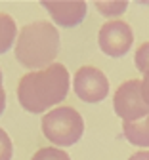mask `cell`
Here are the masks:
<instances>
[{"label": "cell", "mask_w": 149, "mask_h": 160, "mask_svg": "<svg viewBox=\"0 0 149 160\" xmlns=\"http://www.w3.org/2000/svg\"><path fill=\"white\" fill-rule=\"evenodd\" d=\"M69 72L61 63H52L42 71H31L17 84L19 105L27 112L40 114L61 103L69 93Z\"/></svg>", "instance_id": "6da1fadb"}, {"label": "cell", "mask_w": 149, "mask_h": 160, "mask_svg": "<svg viewBox=\"0 0 149 160\" xmlns=\"http://www.w3.org/2000/svg\"><path fill=\"white\" fill-rule=\"evenodd\" d=\"M59 53V32L50 21H35L21 27L15 40V59L27 69L42 71Z\"/></svg>", "instance_id": "7a4b0ae2"}, {"label": "cell", "mask_w": 149, "mask_h": 160, "mask_svg": "<svg viewBox=\"0 0 149 160\" xmlns=\"http://www.w3.org/2000/svg\"><path fill=\"white\" fill-rule=\"evenodd\" d=\"M44 137L56 147H71L84 133V120L73 107H56L42 116Z\"/></svg>", "instance_id": "3957f363"}, {"label": "cell", "mask_w": 149, "mask_h": 160, "mask_svg": "<svg viewBox=\"0 0 149 160\" xmlns=\"http://www.w3.org/2000/svg\"><path fill=\"white\" fill-rule=\"evenodd\" d=\"M113 107L122 122H136L149 114V107L141 97V80H126L122 82L113 97Z\"/></svg>", "instance_id": "277c9868"}, {"label": "cell", "mask_w": 149, "mask_h": 160, "mask_svg": "<svg viewBox=\"0 0 149 160\" xmlns=\"http://www.w3.org/2000/svg\"><path fill=\"white\" fill-rule=\"evenodd\" d=\"M75 93L86 103H99L109 93V80L99 69L84 65L77 71L75 82H73Z\"/></svg>", "instance_id": "5b68a950"}, {"label": "cell", "mask_w": 149, "mask_h": 160, "mask_svg": "<svg viewBox=\"0 0 149 160\" xmlns=\"http://www.w3.org/2000/svg\"><path fill=\"white\" fill-rule=\"evenodd\" d=\"M98 42H99V50L105 55L122 57L124 53H128V50L134 42L132 27L126 21H107L99 29Z\"/></svg>", "instance_id": "8992f818"}, {"label": "cell", "mask_w": 149, "mask_h": 160, "mask_svg": "<svg viewBox=\"0 0 149 160\" xmlns=\"http://www.w3.org/2000/svg\"><path fill=\"white\" fill-rule=\"evenodd\" d=\"M42 6L48 10L54 23L61 27H77L86 17V2H82V0H67V2L65 0H61V2L44 0Z\"/></svg>", "instance_id": "52a82bcc"}, {"label": "cell", "mask_w": 149, "mask_h": 160, "mask_svg": "<svg viewBox=\"0 0 149 160\" xmlns=\"http://www.w3.org/2000/svg\"><path fill=\"white\" fill-rule=\"evenodd\" d=\"M122 133L128 143L136 147H149V114L136 122H122Z\"/></svg>", "instance_id": "ba28073f"}, {"label": "cell", "mask_w": 149, "mask_h": 160, "mask_svg": "<svg viewBox=\"0 0 149 160\" xmlns=\"http://www.w3.org/2000/svg\"><path fill=\"white\" fill-rule=\"evenodd\" d=\"M15 36H17L15 21H13L8 13L0 12V53H6L12 48Z\"/></svg>", "instance_id": "9c48e42d"}, {"label": "cell", "mask_w": 149, "mask_h": 160, "mask_svg": "<svg viewBox=\"0 0 149 160\" xmlns=\"http://www.w3.org/2000/svg\"><path fill=\"white\" fill-rule=\"evenodd\" d=\"M31 160H71V156L56 147H44V149H38Z\"/></svg>", "instance_id": "30bf717a"}, {"label": "cell", "mask_w": 149, "mask_h": 160, "mask_svg": "<svg viewBox=\"0 0 149 160\" xmlns=\"http://www.w3.org/2000/svg\"><path fill=\"white\" fill-rule=\"evenodd\" d=\"M126 2H96V8L107 17H115V15H120L124 10H126Z\"/></svg>", "instance_id": "8fae6325"}, {"label": "cell", "mask_w": 149, "mask_h": 160, "mask_svg": "<svg viewBox=\"0 0 149 160\" xmlns=\"http://www.w3.org/2000/svg\"><path fill=\"white\" fill-rule=\"evenodd\" d=\"M134 63H136V67H138L140 72L149 71V42H143V44L136 50Z\"/></svg>", "instance_id": "7c38bea8"}, {"label": "cell", "mask_w": 149, "mask_h": 160, "mask_svg": "<svg viewBox=\"0 0 149 160\" xmlns=\"http://www.w3.org/2000/svg\"><path fill=\"white\" fill-rule=\"evenodd\" d=\"M12 154H13L12 139L2 128H0V160H12Z\"/></svg>", "instance_id": "4fadbf2b"}, {"label": "cell", "mask_w": 149, "mask_h": 160, "mask_svg": "<svg viewBox=\"0 0 149 160\" xmlns=\"http://www.w3.org/2000/svg\"><path fill=\"white\" fill-rule=\"evenodd\" d=\"M141 97H143L145 105L149 107V71L143 72V80H141Z\"/></svg>", "instance_id": "5bb4252c"}, {"label": "cell", "mask_w": 149, "mask_h": 160, "mask_svg": "<svg viewBox=\"0 0 149 160\" xmlns=\"http://www.w3.org/2000/svg\"><path fill=\"white\" fill-rule=\"evenodd\" d=\"M4 109H6V92L2 86V71H0V116H2Z\"/></svg>", "instance_id": "9a60e30c"}, {"label": "cell", "mask_w": 149, "mask_h": 160, "mask_svg": "<svg viewBox=\"0 0 149 160\" xmlns=\"http://www.w3.org/2000/svg\"><path fill=\"white\" fill-rule=\"evenodd\" d=\"M128 160H149V151H138V152H134Z\"/></svg>", "instance_id": "2e32d148"}]
</instances>
